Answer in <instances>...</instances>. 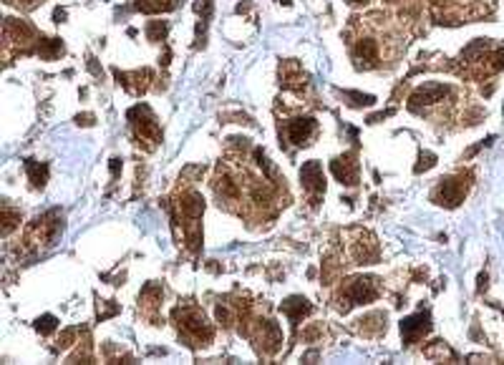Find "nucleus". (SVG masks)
Here are the masks:
<instances>
[{"instance_id": "1", "label": "nucleus", "mask_w": 504, "mask_h": 365, "mask_svg": "<svg viewBox=\"0 0 504 365\" xmlns=\"http://www.w3.org/2000/svg\"><path fill=\"white\" fill-rule=\"evenodd\" d=\"M345 38L358 71H378L391 66L401 48V38L383 16L355 18Z\"/></svg>"}, {"instance_id": "2", "label": "nucleus", "mask_w": 504, "mask_h": 365, "mask_svg": "<svg viewBox=\"0 0 504 365\" xmlns=\"http://www.w3.org/2000/svg\"><path fill=\"white\" fill-rule=\"evenodd\" d=\"M174 322L179 327V335H184V340H192L189 345H205L212 340V325L197 305L177 307L174 310Z\"/></svg>"}, {"instance_id": "3", "label": "nucleus", "mask_w": 504, "mask_h": 365, "mask_svg": "<svg viewBox=\"0 0 504 365\" xmlns=\"http://www.w3.org/2000/svg\"><path fill=\"white\" fill-rule=\"evenodd\" d=\"M378 280L373 277H355V280H348V283L341 288V310H348L353 305H366L373 303L378 298Z\"/></svg>"}, {"instance_id": "4", "label": "nucleus", "mask_w": 504, "mask_h": 365, "mask_svg": "<svg viewBox=\"0 0 504 365\" xmlns=\"http://www.w3.org/2000/svg\"><path fill=\"white\" fill-rule=\"evenodd\" d=\"M280 134H285V138H288L290 144L308 146L313 141V136L318 134V124H316V119H311V116L288 119V121L280 126Z\"/></svg>"}, {"instance_id": "5", "label": "nucleus", "mask_w": 504, "mask_h": 365, "mask_svg": "<svg viewBox=\"0 0 504 365\" xmlns=\"http://www.w3.org/2000/svg\"><path fill=\"white\" fill-rule=\"evenodd\" d=\"M434 202L446 207H456L459 202H464L466 197V182L461 177H451V179H441L436 189H434Z\"/></svg>"}, {"instance_id": "6", "label": "nucleus", "mask_w": 504, "mask_h": 365, "mask_svg": "<svg viewBox=\"0 0 504 365\" xmlns=\"http://www.w3.org/2000/svg\"><path fill=\"white\" fill-rule=\"evenodd\" d=\"M300 182H303L305 192L311 194L313 200H318L323 192H326V177H323V166L318 161H308V164L300 169Z\"/></svg>"}, {"instance_id": "7", "label": "nucleus", "mask_w": 504, "mask_h": 365, "mask_svg": "<svg viewBox=\"0 0 504 365\" xmlns=\"http://www.w3.org/2000/svg\"><path fill=\"white\" fill-rule=\"evenodd\" d=\"M431 317H429V312H416V315L406 317L404 322H401V335H404L406 343H416V340H422L424 335L429 332V327H431Z\"/></svg>"}, {"instance_id": "8", "label": "nucleus", "mask_w": 504, "mask_h": 365, "mask_svg": "<svg viewBox=\"0 0 504 365\" xmlns=\"http://www.w3.org/2000/svg\"><path fill=\"white\" fill-rule=\"evenodd\" d=\"M449 96V86H441V83H429L424 89H419L414 96H411V109H419V106H434L441 104L444 99Z\"/></svg>"}, {"instance_id": "9", "label": "nucleus", "mask_w": 504, "mask_h": 365, "mask_svg": "<svg viewBox=\"0 0 504 365\" xmlns=\"http://www.w3.org/2000/svg\"><path fill=\"white\" fill-rule=\"evenodd\" d=\"M333 174L341 179V184H355L358 179V164L353 161V156H341L333 161Z\"/></svg>"}, {"instance_id": "10", "label": "nucleus", "mask_w": 504, "mask_h": 365, "mask_svg": "<svg viewBox=\"0 0 504 365\" xmlns=\"http://www.w3.org/2000/svg\"><path fill=\"white\" fill-rule=\"evenodd\" d=\"M283 312L293 322H298L300 317L305 315V312H311V305H308V300H305V298H290L288 303H283Z\"/></svg>"}, {"instance_id": "11", "label": "nucleus", "mask_w": 504, "mask_h": 365, "mask_svg": "<svg viewBox=\"0 0 504 365\" xmlns=\"http://www.w3.org/2000/svg\"><path fill=\"white\" fill-rule=\"evenodd\" d=\"M177 6V0H139L136 11L144 13H159V11H172Z\"/></svg>"}, {"instance_id": "12", "label": "nucleus", "mask_w": 504, "mask_h": 365, "mask_svg": "<svg viewBox=\"0 0 504 365\" xmlns=\"http://www.w3.org/2000/svg\"><path fill=\"white\" fill-rule=\"evenodd\" d=\"M26 166H28V174H31V179H33L36 187H43V179H45V169H43V166L38 169L33 161H28Z\"/></svg>"}, {"instance_id": "13", "label": "nucleus", "mask_w": 504, "mask_h": 365, "mask_svg": "<svg viewBox=\"0 0 504 365\" xmlns=\"http://www.w3.org/2000/svg\"><path fill=\"white\" fill-rule=\"evenodd\" d=\"M164 33H166V26H164V23H151V26H149V38H151V40L164 38Z\"/></svg>"}, {"instance_id": "14", "label": "nucleus", "mask_w": 504, "mask_h": 365, "mask_svg": "<svg viewBox=\"0 0 504 365\" xmlns=\"http://www.w3.org/2000/svg\"><path fill=\"white\" fill-rule=\"evenodd\" d=\"M36 327H38L41 332H50L55 327V317H50V315H45L43 320H38L36 322Z\"/></svg>"}, {"instance_id": "15", "label": "nucleus", "mask_w": 504, "mask_h": 365, "mask_svg": "<svg viewBox=\"0 0 504 365\" xmlns=\"http://www.w3.org/2000/svg\"><path fill=\"white\" fill-rule=\"evenodd\" d=\"M13 219H16V214H13V212L6 207V227H3V232H6V234H11L13 224H16V222H13Z\"/></svg>"}, {"instance_id": "16", "label": "nucleus", "mask_w": 504, "mask_h": 365, "mask_svg": "<svg viewBox=\"0 0 504 365\" xmlns=\"http://www.w3.org/2000/svg\"><path fill=\"white\" fill-rule=\"evenodd\" d=\"M348 6H363V3H368V0H345Z\"/></svg>"}, {"instance_id": "17", "label": "nucleus", "mask_w": 504, "mask_h": 365, "mask_svg": "<svg viewBox=\"0 0 504 365\" xmlns=\"http://www.w3.org/2000/svg\"><path fill=\"white\" fill-rule=\"evenodd\" d=\"M23 3H26V6L31 8V6H33V3H38V0H23Z\"/></svg>"}]
</instances>
